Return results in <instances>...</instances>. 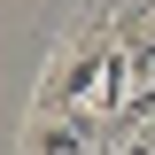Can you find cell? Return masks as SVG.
I'll return each instance as SVG.
<instances>
[{"instance_id": "1", "label": "cell", "mask_w": 155, "mask_h": 155, "mask_svg": "<svg viewBox=\"0 0 155 155\" xmlns=\"http://www.w3.org/2000/svg\"><path fill=\"white\" fill-rule=\"evenodd\" d=\"M109 147V116L93 109H31L23 124V155H101Z\"/></svg>"}]
</instances>
